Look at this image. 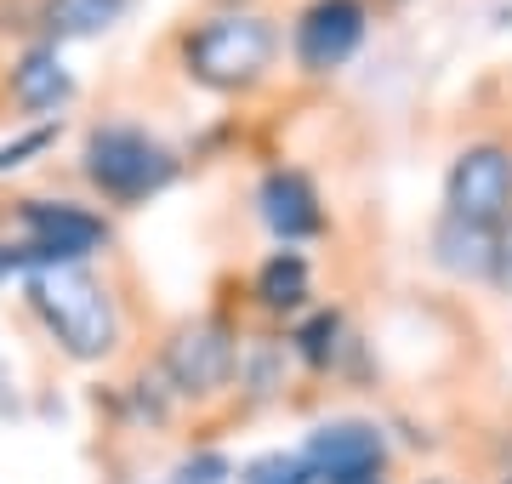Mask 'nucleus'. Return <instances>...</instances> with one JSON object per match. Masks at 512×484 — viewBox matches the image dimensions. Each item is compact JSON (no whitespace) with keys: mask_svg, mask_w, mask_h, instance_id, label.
<instances>
[{"mask_svg":"<svg viewBox=\"0 0 512 484\" xmlns=\"http://www.w3.org/2000/svg\"><path fill=\"white\" fill-rule=\"evenodd\" d=\"M29 308L40 314V325L52 331V342L80 365H97L120 348V302H114L109 280H97L86 262H52L35 268L29 280Z\"/></svg>","mask_w":512,"mask_h":484,"instance_id":"f257e3e1","label":"nucleus"},{"mask_svg":"<svg viewBox=\"0 0 512 484\" xmlns=\"http://www.w3.org/2000/svg\"><path fill=\"white\" fill-rule=\"evenodd\" d=\"M279 57V29L256 12H211L183 35V75L205 92H251Z\"/></svg>","mask_w":512,"mask_h":484,"instance_id":"f03ea898","label":"nucleus"},{"mask_svg":"<svg viewBox=\"0 0 512 484\" xmlns=\"http://www.w3.org/2000/svg\"><path fill=\"white\" fill-rule=\"evenodd\" d=\"M80 177L103 194L109 205H143L148 194H160L177 177V154L165 149L160 137H148L143 126L109 120L86 137L80 149Z\"/></svg>","mask_w":512,"mask_h":484,"instance_id":"7ed1b4c3","label":"nucleus"},{"mask_svg":"<svg viewBox=\"0 0 512 484\" xmlns=\"http://www.w3.org/2000/svg\"><path fill=\"white\" fill-rule=\"evenodd\" d=\"M18 268L23 280L35 268H52V262H86L92 251L109 245V223L86 211L74 200H18Z\"/></svg>","mask_w":512,"mask_h":484,"instance_id":"20e7f679","label":"nucleus"},{"mask_svg":"<svg viewBox=\"0 0 512 484\" xmlns=\"http://www.w3.org/2000/svg\"><path fill=\"white\" fill-rule=\"evenodd\" d=\"M160 371L171 393H183V399H217L239 371V342L222 319H183L165 336Z\"/></svg>","mask_w":512,"mask_h":484,"instance_id":"39448f33","label":"nucleus"},{"mask_svg":"<svg viewBox=\"0 0 512 484\" xmlns=\"http://www.w3.org/2000/svg\"><path fill=\"white\" fill-rule=\"evenodd\" d=\"M444 211L467 223L501 228L512 217V149L507 143H467L444 177Z\"/></svg>","mask_w":512,"mask_h":484,"instance_id":"423d86ee","label":"nucleus"},{"mask_svg":"<svg viewBox=\"0 0 512 484\" xmlns=\"http://www.w3.org/2000/svg\"><path fill=\"white\" fill-rule=\"evenodd\" d=\"M370 12L365 0H313L302 6V18L291 29V57L308 80H325L365 46Z\"/></svg>","mask_w":512,"mask_h":484,"instance_id":"0eeeda50","label":"nucleus"},{"mask_svg":"<svg viewBox=\"0 0 512 484\" xmlns=\"http://www.w3.org/2000/svg\"><path fill=\"white\" fill-rule=\"evenodd\" d=\"M302 456L319 484H370L387 473V433L359 416H336L308 433Z\"/></svg>","mask_w":512,"mask_h":484,"instance_id":"6e6552de","label":"nucleus"},{"mask_svg":"<svg viewBox=\"0 0 512 484\" xmlns=\"http://www.w3.org/2000/svg\"><path fill=\"white\" fill-rule=\"evenodd\" d=\"M256 211H262V223L274 228L285 245L325 234V205H319V188H313L308 171H296V166H279V171L262 177V188H256Z\"/></svg>","mask_w":512,"mask_h":484,"instance_id":"1a4fd4ad","label":"nucleus"},{"mask_svg":"<svg viewBox=\"0 0 512 484\" xmlns=\"http://www.w3.org/2000/svg\"><path fill=\"white\" fill-rule=\"evenodd\" d=\"M6 97H12V109L18 114H52L63 109L74 97V80L69 69H63V57H57V46H46L40 40L35 52H23L12 69H6Z\"/></svg>","mask_w":512,"mask_h":484,"instance_id":"9d476101","label":"nucleus"},{"mask_svg":"<svg viewBox=\"0 0 512 484\" xmlns=\"http://www.w3.org/2000/svg\"><path fill=\"white\" fill-rule=\"evenodd\" d=\"M433 262L450 280H490L495 274V228L444 211L439 223H433Z\"/></svg>","mask_w":512,"mask_h":484,"instance_id":"9b49d317","label":"nucleus"},{"mask_svg":"<svg viewBox=\"0 0 512 484\" xmlns=\"http://www.w3.org/2000/svg\"><path fill=\"white\" fill-rule=\"evenodd\" d=\"M126 12H131V0H40L35 23H40V35H46V46H57V40L103 35Z\"/></svg>","mask_w":512,"mask_h":484,"instance_id":"f8f14e48","label":"nucleus"},{"mask_svg":"<svg viewBox=\"0 0 512 484\" xmlns=\"http://www.w3.org/2000/svg\"><path fill=\"white\" fill-rule=\"evenodd\" d=\"M256 302L268 308V314H291V308H302L308 302V291H313V268H308V257L302 251H274V257L256 268Z\"/></svg>","mask_w":512,"mask_h":484,"instance_id":"ddd939ff","label":"nucleus"},{"mask_svg":"<svg viewBox=\"0 0 512 484\" xmlns=\"http://www.w3.org/2000/svg\"><path fill=\"white\" fill-rule=\"evenodd\" d=\"M234 382L239 388H251L256 399H268L274 388H285V348H274V342H239Z\"/></svg>","mask_w":512,"mask_h":484,"instance_id":"4468645a","label":"nucleus"},{"mask_svg":"<svg viewBox=\"0 0 512 484\" xmlns=\"http://www.w3.org/2000/svg\"><path fill=\"white\" fill-rule=\"evenodd\" d=\"M239 484H319L302 450H262L239 467Z\"/></svg>","mask_w":512,"mask_h":484,"instance_id":"2eb2a0df","label":"nucleus"},{"mask_svg":"<svg viewBox=\"0 0 512 484\" xmlns=\"http://www.w3.org/2000/svg\"><path fill=\"white\" fill-rule=\"evenodd\" d=\"M336 336H342V314H330V308H319V314H308L302 325H296L291 348L302 359H308L313 371H325L330 359H336Z\"/></svg>","mask_w":512,"mask_h":484,"instance_id":"dca6fc26","label":"nucleus"},{"mask_svg":"<svg viewBox=\"0 0 512 484\" xmlns=\"http://www.w3.org/2000/svg\"><path fill=\"white\" fill-rule=\"evenodd\" d=\"M234 479V467H228V456H217V450H200V456H188L183 467H177V484H228Z\"/></svg>","mask_w":512,"mask_h":484,"instance_id":"f3484780","label":"nucleus"},{"mask_svg":"<svg viewBox=\"0 0 512 484\" xmlns=\"http://www.w3.org/2000/svg\"><path fill=\"white\" fill-rule=\"evenodd\" d=\"M57 137V126H35V131H23L18 143H6L0 149V171H12V166H23V154H40L46 143Z\"/></svg>","mask_w":512,"mask_h":484,"instance_id":"a211bd4d","label":"nucleus"},{"mask_svg":"<svg viewBox=\"0 0 512 484\" xmlns=\"http://www.w3.org/2000/svg\"><path fill=\"white\" fill-rule=\"evenodd\" d=\"M501 291H512V217L495 228V274H490Z\"/></svg>","mask_w":512,"mask_h":484,"instance_id":"6ab92c4d","label":"nucleus"},{"mask_svg":"<svg viewBox=\"0 0 512 484\" xmlns=\"http://www.w3.org/2000/svg\"><path fill=\"white\" fill-rule=\"evenodd\" d=\"M222 12H245V0H217Z\"/></svg>","mask_w":512,"mask_h":484,"instance_id":"aec40b11","label":"nucleus"},{"mask_svg":"<svg viewBox=\"0 0 512 484\" xmlns=\"http://www.w3.org/2000/svg\"><path fill=\"white\" fill-rule=\"evenodd\" d=\"M421 484H450V479H421Z\"/></svg>","mask_w":512,"mask_h":484,"instance_id":"412c9836","label":"nucleus"},{"mask_svg":"<svg viewBox=\"0 0 512 484\" xmlns=\"http://www.w3.org/2000/svg\"><path fill=\"white\" fill-rule=\"evenodd\" d=\"M370 484H382V479H370Z\"/></svg>","mask_w":512,"mask_h":484,"instance_id":"4be33fe9","label":"nucleus"},{"mask_svg":"<svg viewBox=\"0 0 512 484\" xmlns=\"http://www.w3.org/2000/svg\"><path fill=\"white\" fill-rule=\"evenodd\" d=\"M501 484H512V479H501Z\"/></svg>","mask_w":512,"mask_h":484,"instance_id":"5701e85b","label":"nucleus"}]
</instances>
